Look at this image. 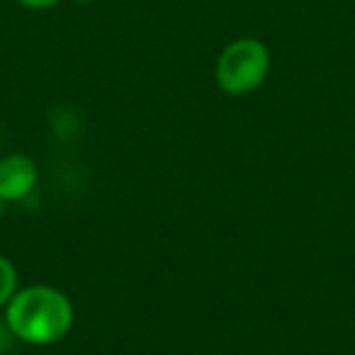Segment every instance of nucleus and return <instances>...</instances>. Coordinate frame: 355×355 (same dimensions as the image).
<instances>
[{
    "label": "nucleus",
    "instance_id": "nucleus-4",
    "mask_svg": "<svg viewBox=\"0 0 355 355\" xmlns=\"http://www.w3.org/2000/svg\"><path fill=\"white\" fill-rule=\"evenodd\" d=\"M17 290H20V277H17L15 263L0 253V311L6 309Z\"/></svg>",
    "mask_w": 355,
    "mask_h": 355
},
{
    "label": "nucleus",
    "instance_id": "nucleus-2",
    "mask_svg": "<svg viewBox=\"0 0 355 355\" xmlns=\"http://www.w3.org/2000/svg\"><path fill=\"white\" fill-rule=\"evenodd\" d=\"M270 71V51L256 37H239L222 49L214 66V78L222 93L241 98L258 90Z\"/></svg>",
    "mask_w": 355,
    "mask_h": 355
},
{
    "label": "nucleus",
    "instance_id": "nucleus-3",
    "mask_svg": "<svg viewBox=\"0 0 355 355\" xmlns=\"http://www.w3.org/2000/svg\"><path fill=\"white\" fill-rule=\"evenodd\" d=\"M40 168L35 158L25 153H8L0 158V200L3 202H22L37 190Z\"/></svg>",
    "mask_w": 355,
    "mask_h": 355
},
{
    "label": "nucleus",
    "instance_id": "nucleus-5",
    "mask_svg": "<svg viewBox=\"0 0 355 355\" xmlns=\"http://www.w3.org/2000/svg\"><path fill=\"white\" fill-rule=\"evenodd\" d=\"M20 6L30 8V10H46V8H54L59 6L61 0H17Z\"/></svg>",
    "mask_w": 355,
    "mask_h": 355
},
{
    "label": "nucleus",
    "instance_id": "nucleus-1",
    "mask_svg": "<svg viewBox=\"0 0 355 355\" xmlns=\"http://www.w3.org/2000/svg\"><path fill=\"white\" fill-rule=\"evenodd\" d=\"M3 319L15 340L27 345H54L73 329L76 309L66 292L54 285H25L15 292Z\"/></svg>",
    "mask_w": 355,
    "mask_h": 355
},
{
    "label": "nucleus",
    "instance_id": "nucleus-6",
    "mask_svg": "<svg viewBox=\"0 0 355 355\" xmlns=\"http://www.w3.org/2000/svg\"><path fill=\"white\" fill-rule=\"evenodd\" d=\"M76 3H93V0H76Z\"/></svg>",
    "mask_w": 355,
    "mask_h": 355
},
{
    "label": "nucleus",
    "instance_id": "nucleus-7",
    "mask_svg": "<svg viewBox=\"0 0 355 355\" xmlns=\"http://www.w3.org/2000/svg\"><path fill=\"white\" fill-rule=\"evenodd\" d=\"M3 205H6V202H3V200H0V214H3Z\"/></svg>",
    "mask_w": 355,
    "mask_h": 355
}]
</instances>
